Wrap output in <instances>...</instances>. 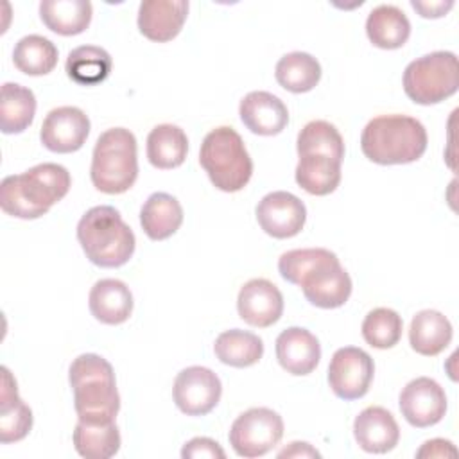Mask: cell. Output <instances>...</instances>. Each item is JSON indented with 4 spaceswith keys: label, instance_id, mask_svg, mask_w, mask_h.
Masks as SVG:
<instances>
[{
    "label": "cell",
    "instance_id": "obj_1",
    "mask_svg": "<svg viewBox=\"0 0 459 459\" xmlns=\"http://www.w3.org/2000/svg\"><path fill=\"white\" fill-rule=\"evenodd\" d=\"M278 271L289 283L299 285L308 303L319 308L342 307L351 294V278L335 253L325 247L290 249L278 260Z\"/></svg>",
    "mask_w": 459,
    "mask_h": 459
},
{
    "label": "cell",
    "instance_id": "obj_2",
    "mask_svg": "<svg viewBox=\"0 0 459 459\" xmlns=\"http://www.w3.org/2000/svg\"><path fill=\"white\" fill-rule=\"evenodd\" d=\"M72 185L70 172L57 163H39L0 183L2 210L18 219H38L61 201Z\"/></svg>",
    "mask_w": 459,
    "mask_h": 459
},
{
    "label": "cell",
    "instance_id": "obj_3",
    "mask_svg": "<svg viewBox=\"0 0 459 459\" xmlns=\"http://www.w3.org/2000/svg\"><path fill=\"white\" fill-rule=\"evenodd\" d=\"M74 405L79 421L109 423L120 409V394L113 366L97 353L75 357L68 369Z\"/></svg>",
    "mask_w": 459,
    "mask_h": 459
},
{
    "label": "cell",
    "instance_id": "obj_4",
    "mask_svg": "<svg viewBox=\"0 0 459 459\" xmlns=\"http://www.w3.org/2000/svg\"><path fill=\"white\" fill-rule=\"evenodd\" d=\"M360 149L369 161L378 165L412 163L427 151V131L412 117L380 115L366 124Z\"/></svg>",
    "mask_w": 459,
    "mask_h": 459
},
{
    "label": "cell",
    "instance_id": "obj_5",
    "mask_svg": "<svg viewBox=\"0 0 459 459\" xmlns=\"http://www.w3.org/2000/svg\"><path fill=\"white\" fill-rule=\"evenodd\" d=\"M77 240L86 258L99 267H120L134 253L136 238L118 210L108 204L90 208L77 224Z\"/></svg>",
    "mask_w": 459,
    "mask_h": 459
},
{
    "label": "cell",
    "instance_id": "obj_6",
    "mask_svg": "<svg viewBox=\"0 0 459 459\" xmlns=\"http://www.w3.org/2000/svg\"><path fill=\"white\" fill-rule=\"evenodd\" d=\"M91 183L104 194H124L138 178L136 138L126 127L104 131L93 147Z\"/></svg>",
    "mask_w": 459,
    "mask_h": 459
},
{
    "label": "cell",
    "instance_id": "obj_7",
    "mask_svg": "<svg viewBox=\"0 0 459 459\" xmlns=\"http://www.w3.org/2000/svg\"><path fill=\"white\" fill-rule=\"evenodd\" d=\"M199 163L212 185L222 192L242 190L253 174V161L242 136L228 126L215 127L204 136Z\"/></svg>",
    "mask_w": 459,
    "mask_h": 459
},
{
    "label": "cell",
    "instance_id": "obj_8",
    "mask_svg": "<svg viewBox=\"0 0 459 459\" xmlns=\"http://www.w3.org/2000/svg\"><path fill=\"white\" fill-rule=\"evenodd\" d=\"M459 88L457 56L448 50L425 54L411 61L403 72L405 95L421 106L439 104Z\"/></svg>",
    "mask_w": 459,
    "mask_h": 459
},
{
    "label": "cell",
    "instance_id": "obj_9",
    "mask_svg": "<svg viewBox=\"0 0 459 459\" xmlns=\"http://www.w3.org/2000/svg\"><path fill=\"white\" fill-rule=\"evenodd\" d=\"M283 436L281 416L267 407H253L237 416L228 439L237 455L253 459L271 452Z\"/></svg>",
    "mask_w": 459,
    "mask_h": 459
},
{
    "label": "cell",
    "instance_id": "obj_10",
    "mask_svg": "<svg viewBox=\"0 0 459 459\" xmlns=\"http://www.w3.org/2000/svg\"><path fill=\"white\" fill-rule=\"evenodd\" d=\"M375 362L368 351L357 346L339 348L328 366V384L341 400L362 398L373 382Z\"/></svg>",
    "mask_w": 459,
    "mask_h": 459
},
{
    "label": "cell",
    "instance_id": "obj_11",
    "mask_svg": "<svg viewBox=\"0 0 459 459\" xmlns=\"http://www.w3.org/2000/svg\"><path fill=\"white\" fill-rule=\"evenodd\" d=\"M222 394L219 377L204 366L181 369L174 378L172 396L178 409L186 416H204L215 409Z\"/></svg>",
    "mask_w": 459,
    "mask_h": 459
},
{
    "label": "cell",
    "instance_id": "obj_12",
    "mask_svg": "<svg viewBox=\"0 0 459 459\" xmlns=\"http://www.w3.org/2000/svg\"><path fill=\"white\" fill-rule=\"evenodd\" d=\"M398 405L409 425L425 429L443 420L446 412V394L434 378L418 377L402 389Z\"/></svg>",
    "mask_w": 459,
    "mask_h": 459
},
{
    "label": "cell",
    "instance_id": "obj_13",
    "mask_svg": "<svg viewBox=\"0 0 459 459\" xmlns=\"http://www.w3.org/2000/svg\"><path fill=\"white\" fill-rule=\"evenodd\" d=\"M255 213L260 228L274 238L296 237L307 221V208L303 201L285 190L264 195L256 204Z\"/></svg>",
    "mask_w": 459,
    "mask_h": 459
},
{
    "label": "cell",
    "instance_id": "obj_14",
    "mask_svg": "<svg viewBox=\"0 0 459 459\" xmlns=\"http://www.w3.org/2000/svg\"><path fill=\"white\" fill-rule=\"evenodd\" d=\"M90 134L88 115L75 106H61L48 111L43 120L39 138L41 143L59 154L79 151Z\"/></svg>",
    "mask_w": 459,
    "mask_h": 459
},
{
    "label": "cell",
    "instance_id": "obj_15",
    "mask_svg": "<svg viewBox=\"0 0 459 459\" xmlns=\"http://www.w3.org/2000/svg\"><path fill=\"white\" fill-rule=\"evenodd\" d=\"M237 310L240 319L247 325L267 328L281 317L283 296L273 281L265 278H253L240 287Z\"/></svg>",
    "mask_w": 459,
    "mask_h": 459
},
{
    "label": "cell",
    "instance_id": "obj_16",
    "mask_svg": "<svg viewBox=\"0 0 459 459\" xmlns=\"http://www.w3.org/2000/svg\"><path fill=\"white\" fill-rule=\"evenodd\" d=\"M186 14V0H145L138 7V29L147 39L165 43L181 32Z\"/></svg>",
    "mask_w": 459,
    "mask_h": 459
},
{
    "label": "cell",
    "instance_id": "obj_17",
    "mask_svg": "<svg viewBox=\"0 0 459 459\" xmlns=\"http://www.w3.org/2000/svg\"><path fill=\"white\" fill-rule=\"evenodd\" d=\"M276 359L280 366L296 377L312 373L321 359L317 337L301 326H290L276 337Z\"/></svg>",
    "mask_w": 459,
    "mask_h": 459
},
{
    "label": "cell",
    "instance_id": "obj_18",
    "mask_svg": "<svg viewBox=\"0 0 459 459\" xmlns=\"http://www.w3.org/2000/svg\"><path fill=\"white\" fill-rule=\"evenodd\" d=\"M242 124L255 134L274 136L289 122V111L281 99L269 91H249L238 106Z\"/></svg>",
    "mask_w": 459,
    "mask_h": 459
},
{
    "label": "cell",
    "instance_id": "obj_19",
    "mask_svg": "<svg viewBox=\"0 0 459 459\" xmlns=\"http://www.w3.org/2000/svg\"><path fill=\"white\" fill-rule=\"evenodd\" d=\"M353 436L364 452L385 454L398 445L400 429L387 409L371 405L360 411L355 418Z\"/></svg>",
    "mask_w": 459,
    "mask_h": 459
},
{
    "label": "cell",
    "instance_id": "obj_20",
    "mask_svg": "<svg viewBox=\"0 0 459 459\" xmlns=\"http://www.w3.org/2000/svg\"><path fill=\"white\" fill-rule=\"evenodd\" d=\"M32 429V411L18 396L16 380L11 371L2 366V394H0V443L22 441Z\"/></svg>",
    "mask_w": 459,
    "mask_h": 459
},
{
    "label": "cell",
    "instance_id": "obj_21",
    "mask_svg": "<svg viewBox=\"0 0 459 459\" xmlns=\"http://www.w3.org/2000/svg\"><path fill=\"white\" fill-rule=\"evenodd\" d=\"M88 305L97 321L104 325H122L133 312V294L124 281L104 278L91 287Z\"/></svg>",
    "mask_w": 459,
    "mask_h": 459
},
{
    "label": "cell",
    "instance_id": "obj_22",
    "mask_svg": "<svg viewBox=\"0 0 459 459\" xmlns=\"http://www.w3.org/2000/svg\"><path fill=\"white\" fill-rule=\"evenodd\" d=\"M296 183L312 195H328L341 183V160L323 152L298 154Z\"/></svg>",
    "mask_w": 459,
    "mask_h": 459
},
{
    "label": "cell",
    "instance_id": "obj_23",
    "mask_svg": "<svg viewBox=\"0 0 459 459\" xmlns=\"http://www.w3.org/2000/svg\"><path fill=\"white\" fill-rule=\"evenodd\" d=\"M183 222V208L179 201L165 192H154L147 197L140 210V224L151 240H165L172 237Z\"/></svg>",
    "mask_w": 459,
    "mask_h": 459
},
{
    "label": "cell",
    "instance_id": "obj_24",
    "mask_svg": "<svg viewBox=\"0 0 459 459\" xmlns=\"http://www.w3.org/2000/svg\"><path fill=\"white\" fill-rule=\"evenodd\" d=\"M452 335V325L439 310H420L411 321L409 342L420 355H439L450 344Z\"/></svg>",
    "mask_w": 459,
    "mask_h": 459
},
{
    "label": "cell",
    "instance_id": "obj_25",
    "mask_svg": "<svg viewBox=\"0 0 459 459\" xmlns=\"http://www.w3.org/2000/svg\"><path fill=\"white\" fill-rule=\"evenodd\" d=\"M366 34L375 47L394 50L407 43L411 36V22L396 5L382 4L368 14Z\"/></svg>",
    "mask_w": 459,
    "mask_h": 459
},
{
    "label": "cell",
    "instance_id": "obj_26",
    "mask_svg": "<svg viewBox=\"0 0 459 459\" xmlns=\"http://www.w3.org/2000/svg\"><path fill=\"white\" fill-rule=\"evenodd\" d=\"M93 7L88 0H43L39 16L47 29L61 36H75L88 29Z\"/></svg>",
    "mask_w": 459,
    "mask_h": 459
},
{
    "label": "cell",
    "instance_id": "obj_27",
    "mask_svg": "<svg viewBox=\"0 0 459 459\" xmlns=\"http://www.w3.org/2000/svg\"><path fill=\"white\" fill-rule=\"evenodd\" d=\"M188 152V138L179 126L160 124L147 136V160L152 167L169 170L179 167Z\"/></svg>",
    "mask_w": 459,
    "mask_h": 459
},
{
    "label": "cell",
    "instance_id": "obj_28",
    "mask_svg": "<svg viewBox=\"0 0 459 459\" xmlns=\"http://www.w3.org/2000/svg\"><path fill=\"white\" fill-rule=\"evenodd\" d=\"M36 97L18 82H4L0 95V129L4 134L23 133L34 120Z\"/></svg>",
    "mask_w": 459,
    "mask_h": 459
},
{
    "label": "cell",
    "instance_id": "obj_29",
    "mask_svg": "<svg viewBox=\"0 0 459 459\" xmlns=\"http://www.w3.org/2000/svg\"><path fill=\"white\" fill-rule=\"evenodd\" d=\"M215 357L231 368H249L264 355V342L253 332L231 328L222 332L213 344Z\"/></svg>",
    "mask_w": 459,
    "mask_h": 459
},
{
    "label": "cell",
    "instance_id": "obj_30",
    "mask_svg": "<svg viewBox=\"0 0 459 459\" xmlns=\"http://www.w3.org/2000/svg\"><path fill=\"white\" fill-rule=\"evenodd\" d=\"M276 81L292 93H305L317 86L321 79V65L308 52H289L276 63Z\"/></svg>",
    "mask_w": 459,
    "mask_h": 459
},
{
    "label": "cell",
    "instance_id": "obj_31",
    "mask_svg": "<svg viewBox=\"0 0 459 459\" xmlns=\"http://www.w3.org/2000/svg\"><path fill=\"white\" fill-rule=\"evenodd\" d=\"M74 446L86 459H109L120 450V432L115 421L84 423L77 421Z\"/></svg>",
    "mask_w": 459,
    "mask_h": 459
},
{
    "label": "cell",
    "instance_id": "obj_32",
    "mask_svg": "<svg viewBox=\"0 0 459 459\" xmlns=\"http://www.w3.org/2000/svg\"><path fill=\"white\" fill-rule=\"evenodd\" d=\"M113 61L111 56L95 45H81L74 48L65 63L66 75L81 86H95L108 79Z\"/></svg>",
    "mask_w": 459,
    "mask_h": 459
},
{
    "label": "cell",
    "instance_id": "obj_33",
    "mask_svg": "<svg viewBox=\"0 0 459 459\" xmlns=\"http://www.w3.org/2000/svg\"><path fill=\"white\" fill-rule=\"evenodd\" d=\"M13 63L25 75H47L57 65V48L48 38L29 34L14 45Z\"/></svg>",
    "mask_w": 459,
    "mask_h": 459
},
{
    "label": "cell",
    "instance_id": "obj_34",
    "mask_svg": "<svg viewBox=\"0 0 459 459\" xmlns=\"http://www.w3.org/2000/svg\"><path fill=\"white\" fill-rule=\"evenodd\" d=\"M403 321L402 316L385 307L373 308L362 321V337L364 341L378 350H387L398 344L402 339Z\"/></svg>",
    "mask_w": 459,
    "mask_h": 459
},
{
    "label": "cell",
    "instance_id": "obj_35",
    "mask_svg": "<svg viewBox=\"0 0 459 459\" xmlns=\"http://www.w3.org/2000/svg\"><path fill=\"white\" fill-rule=\"evenodd\" d=\"M296 149L298 154L323 152L341 161L344 158V140L337 127L326 120L308 122L298 134Z\"/></svg>",
    "mask_w": 459,
    "mask_h": 459
},
{
    "label": "cell",
    "instance_id": "obj_36",
    "mask_svg": "<svg viewBox=\"0 0 459 459\" xmlns=\"http://www.w3.org/2000/svg\"><path fill=\"white\" fill-rule=\"evenodd\" d=\"M183 459H199V457H208V459H224L226 452L221 448V445L210 437H194L188 443H185L181 450Z\"/></svg>",
    "mask_w": 459,
    "mask_h": 459
},
{
    "label": "cell",
    "instance_id": "obj_37",
    "mask_svg": "<svg viewBox=\"0 0 459 459\" xmlns=\"http://www.w3.org/2000/svg\"><path fill=\"white\" fill-rule=\"evenodd\" d=\"M457 450L448 439H429L416 452V457H455Z\"/></svg>",
    "mask_w": 459,
    "mask_h": 459
},
{
    "label": "cell",
    "instance_id": "obj_38",
    "mask_svg": "<svg viewBox=\"0 0 459 459\" xmlns=\"http://www.w3.org/2000/svg\"><path fill=\"white\" fill-rule=\"evenodd\" d=\"M411 5L423 16V18H441L445 16L452 7H454V2L448 0V2H416L412 0Z\"/></svg>",
    "mask_w": 459,
    "mask_h": 459
},
{
    "label": "cell",
    "instance_id": "obj_39",
    "mask_svg": "<svg viewBox=\"0 0 459 459\" xmlns=\"http://www.w3.org/2000/svg\"><path fill=\"white\" fill-rule=\"evenodd\" d=\"M278 457H321V454L310 446V443L305 441H294L281 452H278Z\"/></svg>",
    "mask_w": 459,
    "mask_h": 459
}]
</instances>
